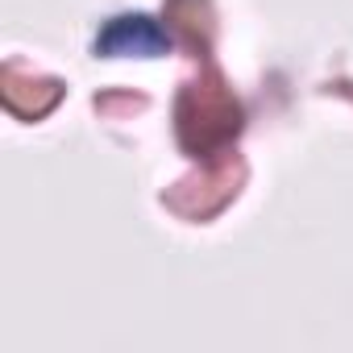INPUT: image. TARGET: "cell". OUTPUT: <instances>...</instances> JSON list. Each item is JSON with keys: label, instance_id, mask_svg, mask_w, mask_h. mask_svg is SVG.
I'll list each match as a JSON object with an SVG mask.
<instances>
[{"label": "cell", "instance_id": "1", "mask_svg": "<svg viewBox=\"0 0 353 353\" xmlns=\"http://www.w3.org/2000/svg\"><path fill=\"white\" fill-rule=\"evenodd\" d=\"M104 50H117V54H125V50L154 54V50H162V34H158L145 17H121V21L104 34Z\"/></svg>", "mask_w": 353, "mask_h": 353}]
</instances>
